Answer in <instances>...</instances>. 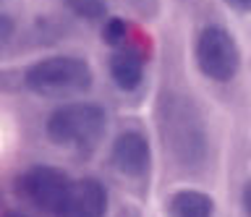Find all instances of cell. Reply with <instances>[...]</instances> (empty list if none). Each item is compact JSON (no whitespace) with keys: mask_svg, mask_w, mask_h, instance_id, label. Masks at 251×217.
I'll use <instances>...</instances> for the list:
<instances>
[{"mask_svg":"<svg viewBox=\"0 0 251 217\" xmlns=\"http://www.w3.org/2000/svg\"><path fill=\"white\" fill-rule=\"evenodd\" d=\"M160 126L170 157L183 168H196L207 154V134L194 102L180 95H165L160 102Z\"/></svg>","mask_w":251,"mask_h":217,"instance_id":"obj_1","label":"cell"},{"mask_svg":"<svg viewBox=\"0 0 251 217\" xmlns=\"http://www.w3.org/2000/svg\"><path fill=\"white\" fill-rule=\"evenodd\" d=\"M107 126V115L97 102H71L60 105L47 115V139L58 146H86L97 144Z\"/></svg>","mask_w":251,"mask_h":217,"instance_id":"obj_2","label":"cell"},{"mask_svg":"<svg viewBox=\"0 0 251 217\" xmlns=\"http://www.w3.org/2000/svg\"><path fill=\"white\" fill-rule=\"evenodd\" d=\"M24 84L42 97H68L92 87V68L84 58L52 55L26 68Z\"/></svg>","mask_w":251,"mask_h":217,"instance_id":"obj_3","label":"cell"},{"mask_svg":"<svg viewBox=\"0 0 251 217\" xmlns=\"http://www.w3.org/2000/svg\"><path fill=\"white\" fill-rule=\"evenodd\" d=\"M71 191H74V181L52 165H31L19 178V193L26 199V204L50 217L63 215Z\"/></svg>","mask_w":251,"mask_h":217,"instance_id":"obj_4","label":"cell"},{"mask_svg":"<svg viewBox=\"0 0 251 217\" xmlns=\"http://www.w3.org/2000/svg\"><path fill=\"white\" fill-rule=\"evenodd\" d=\"M194 58L199 71L212 81H230L235 79L241 68V52L235 45L233 34L223 26H204L196 34V45H194Z\"/></svg>","mask_w":251,"mask_h":217,"instance_id":"obj_5","label":"cell"},{"mask_svg":"<svg viewBox=\"0 0 251 217\" xmlns=\"http://www.w3.org/2000/svg\"><path fill=\"white\" fill-rule=\"evenodd\" d=\"M110 162L123 175H131V178L147 175L149 168H152V146H149L147 136L139 134V131H123L113 142Z\"/></svg>","mask_w":251,"mask_h":217,"instance_id":"obj_6","label":"cell"},{"mask_svg":"<svg viewBox=\"0 0 251 217\" xmlns=\"http://www.w3.org/2000/svg\"><path fill=\"white\" fill-rule=\"evenodd\" d=\"M107 212V189L97 178H81L74 183L71 199L60 217H105Z\"/></svg>","mask_w":251,"mask_h":217,"instance_id":"obj_7","label":"cell"},{"mask_svg":"<svg viewBox=\"0 0 251 217\" xmlns=\"http://www.w3.org/2000/svg\"><path fill=\"white\" fill-rule=\"evenodd\" d=\"M107 68H110V79L126 92L141 87V81H144V58L133 48H118L110 55Z\"/></svg>","mask_w":251,"mask_h":217,"instance_id":"obj_8","label":"cell"},{"mask_svg":"<svg viewBox=\"0 0 251 217\" xmlns=\"http://www.w3.org/2000/svg\"><path fill=\"white\" fill-rule=\"evenodd\" d=\"M170 217H212L215 201L204 191H176L168 201Z\"/></svg>","mask_w":251,"mask_h":217,"instance_id":"obj_9","label":"cell"},{"mask_svg":"<svg viewBox=\"0 0 251 217\" xmlns=\"http://www.w3.org/2000/svg\"><path fill=\"white\" fill-rule=\"evenodd\" d=\"M63 3L84 21H100L107 13V0H63Z\"/></svg>","mask_w":251,"mask_h":217,"instance_id":"obj_10","label":"cell"},{"mask_svg":"<svg viewBox=\"0 0 251 217\" xmlns=\"http://www.w3.org/2000/svg\"><path fill=\"white\" fill-rule=\"evenodd\" d=\"M102 37H105V42L113 45V48H123L126 37H128V24H126L123 19H110V21H105Z\"/></svg>","mask_w":251,"mask_h":217,"instance_id":"obj_11","label":"cell"},{"mask_svg":"<svg viewBox=\"0 0 251 217\" xmlns=\"http://www.w3.org/2000/svg\"><path fill=\"white\" fill-rule=\"evenodd\" d=\"M11 34H13V21L5 13H0V45H5Z\"/></svg>","mask_w":251,"mask_h":217,"instance_id":"obj_12","label":"cell"},{"mask_svg":"<svg viewBox=\"0 0 251 217\" xmlns=\"http://www.w3.org/2000/svg\"><path fill=\"white\" fill-rule=\"evenodd\" d=\"M243 212H246V217H251V181L243 189Z\"/></svg>","mask_w":251,"mask_h":217,"instance_id":"obj_13","label":"cell"},{"mask_svg":"<svg viewBox=\"0 0 251 217\" xmlns=\"http://www.w3.org/2000/svg\"><path fill=\"white\" fill-rule=\"evenodd\" d=\"M225 3L235 11H251V0H225Z\"/></svg>","mask_w":251,"mask_h":217,"instance_id":"obj_14","label":"cell"},{"mask_svg":"<svg viewBox=\"0 0 251 217\" xmlns=\"http://www.w3.org/2000/svg\"><path fill=\"white\" fill-rule=\"evenodd\" d=\"M8 217H21V215H8Z\"/></svg>","mask_w":251,"mask_h":217,"instance_id":"obj_15","label":"cell"}]
</instances>
